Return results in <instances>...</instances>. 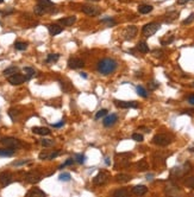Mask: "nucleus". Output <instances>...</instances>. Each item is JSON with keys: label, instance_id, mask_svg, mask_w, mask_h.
Returning <instances> with one entry per match:
<instances>
[{"label": "nucleus", "instance_id": "nucleus-44", "mask_svg": "<svg viewBox=\"0 0 194 197\" xmlns=\"http://www.w3.org/2000/svg\"><path fill=\"white\" fill-rule=\"evenodd\" d=\"M158 86H160V84H158L156 81H151V82L149 83V88H150L151 90H154V89H156V88H158Z\"/></svg>", "mask_w": 194, "mask_h": 197}, {"label": "nucleus", "instance_id": "nucleus-30", "mask_svg": "<svg viewBox=\"0 0 194 197\" xmlns=\"http://www.w3.org/2000/svg\"><path fill=\"white\" fill-rule=\"evenodd\" d=\"M58 58H60L58 54H49L47 57V63H54V62L58 61Z\"/></svg>", "mask_w": 194, "mask_h": 197}, {"label": "nucleus", "instance_id": "nucleus-45", "mask_svg": "<svg viewBox=\"0 0 194 197\" xmlns=\"http://www.w3.org/2000/svg\"><path fill=\"white\" fill-rule=\"evenodd\" d=\"M193 20H194V13H192V14H189V17H188L187 19L183 20V24H185V25H186V24H191Z\"/></svg>", "mask_w": 194, "mask_h": 197}, {"label": "nucleus", "instance_id": "nucleus-48", "mask_svg": "<svg viewBox=\"0 0 194 197\" xmlns=\"http://www.w3.org/2000/svg\"><path fill=\"white\" fill-rule=\"evenodd\" d=\"M64 125V119L63 120H61L60 122H57V124H53V127H56V128H58V127H62Z\"/></svg>", "mask_w": 194, "mask_h": 197}, {"label": "nucleus", "instance_id": "nucleus-52", "mask_svg": "<svg viewBox=\"0 0 194 197\" xmlns=\"http://www.w3.org/2000/svg\"><path fill=\"white\" fill-rule=\"evenodd\" d=\"M147 179H148V180H151V179H153V175H148Z\"/></svg>", "mask_w": 194, "mask_h": 197}, {"label": "nucleus", "instance_id": "nucleus-7", "mask_svg": "<svg viewBox=\"0 0 194 197\" xmlns=\"http://www.w3.org/2000/svg\"><path fill=\"white\" fill-rule=\"evenodd\" d=\"M108 178H110V175H108L107 172H105V171H100L97 176L94 177L93 182H94L95 185H104V184L107 183Z\"/></svg>", "mask_w": 194, "mask_h": 197}, {"label": "nucleus", "instance_id": "nucleus-28", "mask_svg": "<svg viewBox=\"0 0 194 197\" xmlns=\"http://www.w3.org/2000/svg\"><path fill=\"white\" fill-rule=\"evenodd\" d=\"M15 48H16V50L24 51V50L27 49V43H25V42H16L15 43Z\"/></svg>", "mask_w": 194, "mask_h": 197}, {"label": "nucleus", "instance_id": "nucleus-21", "mask_svg": "<svg viewBox=\"0 0 194 197\" xmlns=\"http://www.w3.org/2000/svg\"><path fill=\"white\" fill-rule=\"evenodd\" d=\"M23 71H24V74H25V77H26V80L32 79V77L36 75L35 69H32V68H30V67H25V68L23 69Z\"/></svg>", "mask_w": 194, "mask_h": 197}, {"label": "nucleus", "instance_id": "nucleus-1", "mask_svg": "<svg viewBox=\"0 0 194 197\" xmlns=\"http://www.w3.org/2000/svg\"><path fill=\"white\" fill-rule=\"evenodd\" d=\"M117 67H118V64H117V62L115 59L104 58L98 62L97 69L98 71L100 74H102V75H110L116 70Z\"/></svg>", "mask_w": 194, "mask_h": 197}, {"label": "nucleus", "instance_id": "nucleus-14", "mask_svg": "<svg viewBox=\"0 0 194 197\" xmlns=\"http://www.w3.org/2000/svg\"><path fill=\"white\" fill-rule=\"evenodd\" d=\"M117 120H118V117H117L116 114H111V115H107L106 118L104 119L102 124H104L105 127H111V126H113L116 124Z\"/></svg>", "mask_w": 194, "mask_h": 197}, {"label": "nucleus", "instance_id": "nucleus-47", "mask_svg": "<svg viewBox=\"0 0 194 197\" xmlns=\"http://www.w3.org/2000/svg\"><path fill=\"white\" fill-rule=\"evenodd\" d=\"M27 163H29V160H21V161H15L13 165L15 166H19V165H24V164H27Z\"/></svg>", "mask_w": 194, "mask_h": 197}, {"label": "nucleus", "instance_id": "nucleus-38", "mask_svg": "<svg viewBox=\"0 0 194 197\" xmlns=\"http://www.w3.org/2000/svg\"><path fill=\"white\" fill-rule=\"evenodd\" d=\"M75 159H76V161H78V163H80V164H83V163H85V160H86V157H85V155L78 153V155H75Z\"/></svg>", "mask_w": 194, "mask_h": 197}, {"label": "nucleus", "instance_id": "nucleus-35", "mask_svg": "<svg viewBox=\"0 0 194 197\" xmlns=\"http://www.w3.org/2000/svg\"><path fill=\"white\" fill-rule=\"evenodd\" d=\"M58 179H60L61 182H69V180H70V174H68V172H63V174L60 175Z\"/></svg>", "mask_w": 194, "mask_h": 197}, {"label": "nucleus", "instance_id": "nucleus-18", "mask_svg": "<svg viewBox=\"0 0 194 197\" xmlns=\"http://www.w3.org/2000/svg\"><path fill=\"white\" fill-rule=\"evenodd\" d=\"M32 132L38 136H49L50 134V130L47 127H32Z\"/></svg>", "mask_w": 194, "mask_h": 197}, {"label": "nucleus", "instance_id": "nucleus-53", "mask_svg": "<svg viewBox=\"0 0 194 197\" xmlns=\"http://www.w3.org/2000/svg\"><path fill=\"white\" fill-rule=\"evenodd\" d=\"M105 161H106V164H107V165H110V160H108V158H106V160H105Z\"/></svg>", "mask_w": 194, "mask_h": 197}, {"label": "nucleus", "instance_id": "nucleus-27", "mask_svg": "<svg viewBox=\"0 0 194 197\" xmlns=\"http://www.w3.org/2000/svg\"><path fill=\"white\" fill-rule=\"evenodd\" d=\"M16 73H18V67H8L7 69H5L4 70V75L5 76H11V75H13V74H16Z\"/></svg>", "mask_w": 194, "mask_h": 197}, {"label": "nucleus", "instance_id": "nucleus-23", "mask_svg": "<svg viewBox=\"0 0 194 197\" xmlns=\"http://www.w3.org/2000/svg\"><path fill=\"white\" fill-rule=\"evenodd\" d=\"M136 167L137 170H139V171H145V170L149 169V165H148V163H147L145 159H142V160H139L136 164Z\"/></svg>", "mask_w": 194, "mask_h": 197}, {"label": "nucleus", "instance_id": "nucleus-17", "mask_svg": "<svg viewBox=\"0 0 194 197\" xmlns=\"http://www.w3.org/2000/svg\"><path fill=\"white\" fill-rule=\"evenodd\" d=\"M48 30H49V32H50L51 36H56V35H60L62 32V27L60 25H57V24H50V25H48Z\"/></svg>", "mask_w": 194, "mask_h": 197}, {"label": "nucleus", "instance_id": "nucleus-12", "mask_svg": "<svg viewBox=\"0 0 194 197\" xmlns=\"http://www.w3.org/2000/svg\"><path fill=\"white\" fill-rule=\"evenodd\" d=\"M81 11L88 16H98L99 14V10L95 6H92V5H86V6H82L81 7Z\"/></svg>", "mask_w": 194, "mask_h": 197}, {"label": "nucleus", "instance_id": "nucleus-5", "mask_svg": "<svg viewBox=\"0 0 194 197\" xmlns=\"http://www.w3.org/2000/svg\"><path fill=\"white\" fill-rule=\"evenodd\" d=\"M25 180L30 184H36L42 180V175L37 171H30L25 175Z\"/></svg>", "mask_w": 194, "mask_h": 197}, {"label": "nucleus", "instance_id": "nucleus-34", "mask_svg": "<svg viewBox=\"0 0 194 197\" xmlns=\"http://www.w3.org/2000/svg\"><path fill=\"white\" fill-rule=\"evenodd\" d=\"M40 145L44 146V147L53 146L54 145V140H51V139H43V140H40Z\"/></svg>", "mask_w": 194, "mask_h": 197}, {"label": "nucleus", "instance_id": "nucleus-24", "mask_svg": "<svg viewBox=\"0 0 194 197\" xmlns=\"http://www.w3.org/2000/svg\"><path fill=\"white\" fill-rule=\"evenodd\" d=\"M137 50H138L139 52L147 54V52H149V46H148V44H147L145 42H139V43L137 44Z\"/></svg>", "mask_w": 194, "mask_h": 197}, {"label": "nucleus", "instance_id": "nucleus-31", "mask_svg": "<svg viewBox=\"0 0 194 197\" xmlns=\"http://www.w3.org/2000/svg\"><path fill=\"white\" fill-rule=\"evenodd\" d=\"M136 90H137V94L139 95V96H142V98H148V93H147V90L142 87V86H138L136 88Z\"/></svg>", "mask_w": 194, "mask_h": 197}, {"label": "nucleus", "instance_id": "nucleus-56", "mask_svg": "<svg viewBox=\"0 0 194 197\" xmlns=\"http://www.w3.org/2000/svg\"><path fill=\"white\" fill-rule=\"evenodd\" d=\"M193 87H194V83H193Z\"/></svg>", "mask_w": 194, "mask_h": 197}, {"label": "nucleus", "instance_id": "nucleus-42", "mask_svg": "<svg viewBox=\"0 0 194 197\" xmlns=\"http://www.w3.org/2000/svg\"><path fill=\"white\" fill-rule=\"evenodd\" d=\"M17 114H18V112L15 111V109H10V111H8V115H10V118L12 119L13 121L17 119Z\"/></svg>", "mask_w": 194, "mask_h": 197}, {"label": "nucleus", "instance_id": "nucleus-10", "mask_svg": "<svg viewBox=\"0 0 194 197\" xmlns=\"http://www.w3.org/2000/svg\"><path fill=\"white\" fill-rule=\"evenodd\" d=\"M38 4L45 10V12H54L55 11V4L51 0H38Z\"/></svg>", "mask_w": 194, "mask_h": 197}, {"label": "nucleus", "instance_id": "nucleus-36", "mask_svg": "<svg viewBox=\"0 0 194 197\" xmlns=\"http://www.w3.org/2000/svg\"><path fill=\"white\" fill-rule=\"evenodd\" d=\"M185 185H186L187 188H191V189H193V188H194V177L187 178V179L185 180Z\"/></svg>", "mask_w": 194, "mask_h": 197}, {"label": "nucleus", "instance_id": "nucleus-26", "mask_svg": "<svg viewBox=\"0 0 194 197\" xmlns=\"http://www.w3.org/2000/svg\"><path fill=\"white\" fill-rule=\"evenodd\" d=\"M45 195L47 194L44 191H42L40 189H38V188H34L32 190H30L27 192V196H45Z\"/></svg>", "mask_w": 194, "mask_h": 197}, {"label": "nucleus", "instance_id": "nucleus-55", "mask_svg": "<svg viewBox=\"0 0 194 197\" xmlns=\"http://www.w3.org/2000/svg\"><path fill=\"white\" fill-rule=\"evenodd\" d=\"M94 1H99V0H94Z\"/></svg>", "mask_w": 194, "mask_h": 197}, {"label": "nucleus", "instance_id": "nucleus-54", "mask_svg": "<svg viewBox=\"0 0 194 197\" xmlns=\"http://www.w3.org/2000/svg\"><path fill=\"white\" fill-rule=\"evenodd\" d=\"M2 1H4V0H0V2H2Z\"/></svg>", "mask_w": 194, "mask_h": 197}, {"label": "nucleus", "instance_id": "nucleus-49", "mask_svg": "<svg viewBox=\"0 0 194 197\" xmlns=\"http://www.w3.org/2000/svg\"><path fill=\"white\" fill-rule=\"evenodd\" d=\"M188 1H191V0H177V4H180V5H185V4H187Z\"/></svg>", "mask_w": 194, "mask_h": 197}, {"label": "nucleus", "instance_id": "nucleus-40", "mask_svg": "<svg viewBox=\"0 0 194 197\" xmlns=\"http://www.w3.org/2000/svg\"><path fill=\"white\" fill-rule=\"evenodd\" d=\"M173 40H174V36H170L169 38L167 37L166 39H161V44H162V45H168V44H170Z\"/></svg>", "mask_w": 194, "mask_h": 197}, {"label": "nucleus", "instance_id": "nucleus-32", "mask_svg": "<svg viewBox=\"0 0 194 197\" xmlns=\"http://www.w3.org/2000/svg\"><path fill=\"white\" fill-rule=\"evenodd\" d=\"M34 12H35V13H36V14H37V16H42V14H44V13H47V12H45V10H44V8H43V7H42V6H40V5H36V6H35V8H34Z\"/></svg>", "mask_w": 194, "mask_h": 197}, {"label": "nucleus", "instance_id": "nucleus-3", "mask_svg": "<svg viewBox=\"0 0 194 197\" xmlns=\"http://www.w3.org/2000/svg\"><path fill=\"white\" fill-rule=\"evenodd\" d=\"M153 141H154V144L158 145V146H167V145H169L172 142V138L168 134L160 133V134H156L155 137H154Z\"/></svg>", "mask_w": 194, "mask_h": 197}, {"label": "nucleus", "instance_id": "nucleus-51", "mask_svg": "<svg viewBox=\"0 0 194 197\" xmlns=\"http://www.w3.org/2000/svg\"><path fill=\"white\" fill-rule=\"evenodd\" d=\"M80 76L83 77V79H87V74L86 73H80Z\"/></svg>", "mask_w": 194, "mask_h": 197}, {"label": "nucleus", "instance_id": "nucleus-11", "mask_svg": "<svg viewBox=\"0 0 194 197\" xmlns=\"http://www.w3.org/2000/svg\"><path fill=\"white\" fill-rule=\"evenodd\" d=\"M83 65H85L83 61L80 58H76V57H72V58H69V61H68V67L70 69H80Z\"/></svg>", "mask_w": 194, "mask_h": 197}, {"label": "nucleus", "instance_id": "nucleus-2", "mask_svg": "<svg viewBox=\"0 0 194 197\" xmlns=\"http://www.w3.org/2000/svg\"><path fill=\"white\" fill-rule=\"evenodd\" d=\"M160 27H161V25L158 23H149V24H147V25L143 26L142 33L145 37H151V36H154L156 32L160 30Z\"/></svg>", "mask_w": 194, "mask_h": 197}, {"label": "nucleus", "instance_id": "nucleus-8", "mask_svg": "<svg viewBox=\"0 0 194 197\" xmlns=\"http://www.w3.org/2000/svg\"><path fill=\"white\" fill-rule=\"evenodd\" d=\"M137 27L135 25H131V26H128L126 29H125V31H124V33H123V36H124V39L125 40H131L134 39L135 37H136L137 35Z\"/></svg>", "mask_w": 194, "mask_h": 197}, {"label": "nucleus", "instance_id": "nucleus-16", "mask_svg": "<svg viewBox=\"0 0 194 197\" xmlns=\"http://www.w3.org/2000/svg\"><path fill=\"white\" fill-rule=\"evenodd\" d=\"M147 191H148V188L145 185H136L132 188V194L137 195V196H142V195L147 194Z\"/></svg>", "mask_w": 194, "mask_h": 197}, {"label": "nucleus", "instance_id": "nucleus-22", "mask_svg": "<svg viewBox=\"0 0 194 197\" xmlns=\"http://www.w3.org/2000/svg\"><path fill=\"white\" fill-rule=\"evenodd\" d=\"M116 180L118 183H128L131 180V176L129 175H125V174H120V175H117Z\"/></svg>", "mask_w": 194, "mask_h": 197}, {"label": "nucleus", "instance_id": "nucleus-13", "mask_svg": "<svg viewBox=\"0 0 194 197\" xmlns=\"http://www.w3.org/2000/svg\"><path fill=\"white\" fill-rule=\"evenodd\" d=\"M12 182V175L10 172H1L0 174V184L2 186H7L8 184H11Z\"/></svg>", "mask_w": 194, "mask_h": 197}, {"label": "nucleus", "instance_id": "nucleus-37", "mask_svg": "<svg viewBox=\"0 0 194 197\" xmlns=\"http://www.w3.org/2000/svg\"><path fill=\"white\" fill-rule=\"evenodd\" d=\"M107 114V109H100V111H98L97 114H95V119H100L102 118V117H105Z\"/></svg>", "mask_w": 194, "mask_h": 197}, {"label": "nucleus", "instance_id": "nucleus-25", "mask_svg": "<svg viewBox=\"0 0 194 197\" xmlns=\"http://www.w3.org/2000/svg\"><path fill=\"white\" fill-rule=\"evenodd\" d=\"M179 17V12L177 11H173V12H169V13H167L166 14V23H172V21H174L176 18Z\"/></svg>", "mask_w": 194, "mask_h": 197}, {"label": "nucleus", "instance_id": "nucleus-6", "mask_svg": "<svg viewBox=\"0 0 194 197\" xmlns=\"http://www.w3.org/2000/svg\"><path fill=\"white\" fill-rule=\"evenodd\" d=\"M7 81H8V83H11L12 86H19V84H23L25 81H26V77L24 76V75H21V74H13V75H11V76H8L7 77Z\"/></svg>", "mask_w": 194, "mask_h": 197}, {"label": "nucleus", "instance_id": "nucleus-29", "mask_svg": "<svg viewBox=\"0 0 194 197\" xmlns=\"http://www.w3.org/2000/svg\"><path fill=\"white\" fill-rule=\"evenodd\" d=\"M113 195L116 197H126L129 196V191L126 189H119V190H116L113 192Z\"/></svg>", "mask_w": 194, "mask_h": 197}, {"label": "nucleus", "instance_id": "nucleus-9", "mask_svg": "<svg viewBox=\"0 0 194 197\" xmlns=\"http://www.w3.org/2000/svg\"><path fill=\"white\" fill-rule=\"evenodd\" d=\"M115 105L119 108H137L138 107L136 101H119V100H116Z\"/></svg>", "mask_w": 194, "mask_h": 197}, {"label": "nucleus", "instance_id": "nucleus-19", "mask_svg": "<svg viewBox=\"0 0 194 197\" xmlns=\"http://www.w3.org/2000/svg\"><path fill=\"white\" fill-rule=\"evenodd\" d=\"M153 10H154V7H153L151 5L143 4V5H139V6H138V12L142 13V14H148V13H150Z\"/></svg>", "mask_w": 194, "mask_h": 197}, {"label": "nucleus", "instance_id": "nucleus-46", "mask_svg": "<svg viewBox=\"0 0 194 197\" xmlns=\"http://www.w3.org/2000/svg\"><path fill=\"white\" fill-rule=\"evenodd\" d=\"M0 13H1L2 16H8V14L13 13V8H8V10H6V11H0Z\"/></svg>", "mask_w": 194, "mask_h": 197}, {"label": "nucleus", "instance_id": "nucleus-50", "mask_svg": "<svg viewBox=\"0 0 194 197\" xmlns=\"http://www.w3.org/2000/svg\"><path fill=\"white\" fill-rule=\"evenodd\" d=\"M188 102H189L191 105H193V106H194V95H191V96L188 98Z\"/></svg>", "mask_w": 194, "mask_h": 197}, {"label": "nucleus", "instance_id": "nucleus-20", "mask_svg": "<svg viewBox=\"0 0 194 197\" xmlns=\"http://www.w3.org/2000/svg\"><path fill=\"white\" fill-rule=\"evenodd\" d=\"M15 155V149L6 147V149H0V156L1 157H11Z\"/></svg>", "mask_w": 194, "mask_h": 197}, {"label": "nucleus", "instance_id": "nucleus-39", "mask_svg": "<svg viewBox=\"0 0 194 197\" xmlns=\"http://www.w3.org/2000/svg\"><path fill=\"white\" fill-rule=\"evenodd\" d=\"M39 159H42V160H44V159H50V153L48 152V151H44V152H40L39 153Z\"/></svg>", "mask_w": 194, "mask_h": 197}, {"label": "nucleus", "instance_id": "nucleus-4", "mask_svg": "<svg viewBox=\"0 0 194 197\" xmlns=\"http://www.w3.org/2000/svg\"><path fill=\"white\" fill-rule=\"evenodd\" d=\"M0 142L6 146V147H11V149H18L20 146V141L18 139L12 138V137H5V138L0 139Z\"/></svg>", "mask_w": 194, "mask_h": 197}, {"label": "nucleus", "instance_id": "nucleus-15", "mask_svg": "<svg viewBox=\"0 0 194 197\" xmlns=\"http://www.w3.org/2000/svg\"><path fill=\"white\" fill-rule=\"evenodd\" d=\"M76 21V17L75 16H70V17H66L62 19H58V23L63 26H72L74 23Z\"/></svg>", "mask_w": 194, "mask_h": 197}, {"label": "nucleus", "instance_id": "nucleus-33", "mask_svg": "<svg viewBox=\"0 0 194 197\" xmlns=\"http://www.w3.org/2000/svg\"><path fill=\"white\" fill-rule=\"evenodd\" d=\"M101 23H106L107 24V26H113V25H116V21L113 18H111V17H106V18H102L101 19Z\"/></svg>", "mask_w": 194, "mask_h": 197}, {"label": "nucleus", "instance_id": "nucleus-41", "mask_svg": "<svg viewBox=\"0 0 194 197\" xmlns=\"http://www.w3.org/2000/svg\"><path fill=\"white\" fill-rule=\"evenodd\" d=\"M74 163H75V160H74L73 158H69V159H67V160H66V163H64V164H62V165L60 166V169H63V167H64V166H67V165H73Z\"/></svg>", "mask_w": 194, "mask_h": 197}, {"label": "nucleus", "instance_id": "nucleus-43", "mask_svg": "<svg viewBox=\"0 0 194 197\" xmlns=\"http://www.w3.org/2000/svg\"><path fill=\"white\" fill-rule=\"evenodd\" d=\"M132 139H134L135 141L141 142V141H143V136L139 134V133H134V134H132Z\"/></svg>", "mask_w": 194, "mask_h": 197}]
</instances>
